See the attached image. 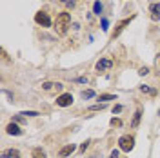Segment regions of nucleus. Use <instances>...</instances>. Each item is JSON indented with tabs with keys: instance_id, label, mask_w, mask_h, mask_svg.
Wrapping results in <instances>:
<instances>
[{
	"instance_id": "a878e982",
	"label": "nucleus",
	"mask_w": 160,
	"mask_h": 158,
	"mask_svg": "<svg viewBox=\"0 0 160 158\" xmlns=\"http://www.w3.org/2000/svg\"><path fill=\"white\" fill-rule=\"evenodd\" d=\"M120 111H122V106H117V107L113 109V113H120Z\"/></svg>"
},
{
	"instance_id": "a211bd4d",
	"label": "nucleus",
	"mask_w": 160,
	"mask_h": 158,
	"mask_svg": "<svg viewBox=\"0 0 160 158\" xmlns=\"http://www.w3.org/2000/svg\"><path fill=\"white\" fill-rule=\"evenodd\" d=\"M93 9H95V13H97V15H100L104 7H102V4H100V2H95V6H93Z\"/></svg>"
},
{
	"instance_id": "ddd939ff",
	"label": "nucleus",
	"mask_w": 160,
	"mask_h": 158,
	"mask_svg": "<svg viewBox=\"0 0 160 158\" xmlns=\"http://www.w3.org/2000/svg\"><path fill=\"white\" fill-rule=\"evenodd\" d=\"M140 91H142V93H148V95H151V96H155V95H157V91H155V89H151V87H148V86H140Z\"/></svg>"
},
{
	"instance_id": "5701e85b",
	"label": "nucleus",
	"mask_w": 160,
	"mask_h": 158,
	"mask_svg": "<svg viewBox=\"0 0 160 158\" xmlns=\"http://www.w3.org/2000/svg\"><path fill=\"white\" fill-rule=\"evenodd\" d=\"M138 73H140V75H148V73H149V69H148V67H140Z\"/></svg>"
},
{
	"instance_id": "cd10ccee",
	"label": "nucleus",
	"mask_w": 160,
	"mask_h": 158,
	"mask_svg": "<svg viewBox=\"0 0 160 158\" xmlns=\"http://www.w3.org/2000/svg\"><path fill=\"white\" fill-rule=\"evenodd\" d=\"M71 2H73V4H75V2H77V0H71Z\"/></svg>"
},
{
	"instance_id": "dca6fc26",
	"label": "nucleus",
	"mask_w": 160,
	"mask_h": 158,
	"mask_svg": "<svg viewBox=\"0 0 160 158\" xmlns=\"http://www.w3.org/2000/svg\"><path fill=\"white\" fill-rule=\"evenodd\" d=\"M93 96H95V91H91V89L82 91V98H93Z\"/></svg>"
},
{
	"instance_id": "6ab92c4d",
	"label": "nucleus",
	"mask_w": 160,
	"mask_h": 158,
	"mask_svg": "<svg viewBox=\"0 0 160 158\" xmlns=\"http://www.w3.org/2000/svg\"><path fill=\"white\" fill-rule=\"evenodd\" d=\"M100 100H104V102H108V100H117L115 95H100Z\"/></svg>"
},
{
	"instance_id": "6e6552de",
	"label": "nucleus",
	"mask_w": 160,
	"mask_h": 158,
	"mask_svg": "<svg viewBox=\"0 0 160 158\" xmlns=\"http://www.w3.org/2000/svg\"><path fill=\"white\" fill-rule=\"evenodd\" d=\"M0 158H20V151L18 149H6V151H2Z\"/></svg>"
},
{
	"instance_id": "39448f33",
	"label": "nucleus",
	"mask_w": 160,
	"mask_h": 158,
	"mask_svg": "<svg viewBox=\"0 0 160 158\" xmlns=\"http://www.w3.org/2000/svg\"><path fill=\"white\" fill-rule=\"evenodd\" d=\"M133 18H135V15H133V17H129V18H126V20H122V22H118V24H117V27H115V31H113V38H117L120 33L124 31V27H126V26H129V22Z\"/></svg>"
},
{
	"instance_id": "f257e3e1",
	"label": "nucleus",
	"mask_w": 160,
	"mask_h": 158,
	"mask_svg": "<svg viewBox=\"0 0 160 158\" xmlns=\"http://www.w3.org/2000/svg\"><path fill=\"white\" fill-rule=\"evenodd\" d=\"M69 26H71V15L69 13H60L58 17H57V20H55V29H57V33L58 35H66L68 29H69Z\"/></svg>"
},
{
	"instance_id": "aec40b11",
	"label": "nucleus",
	"mask_w": 160,
	"mask_h": 158,
	"mask_svg": "<svg viewBox=\"0 0 160 158\" xmlns=\"http://www.w3.org/2000/svg\"><path fill=\"white\" fill-rule=\"evenodd\" d=\"M20 115H26V116H38L37 111H24V113H20Z\"/></svg>"
},
{
	"instance_id": "f03ea898",
	"label": "nucleus",
	"mask_w": 160,
	"mask_h": 158,
	"mask_svg": "<svg viewBox=\"0 0 160 158\" xmlns=\"http://www.w3.org/2000/svg\"><path fill=\"white\" fill-rule=\"evenodd\" d=\"M118 144H120V149H122V151L129 153L131 149L135 147V138H133L131 135H124V136H120Z\"/></svg>"
},
{
	"instance_id": "4468645a",
	"label": "nucleus",
	"mask_w": 160,
	"mask_h": 158,
	"mask_svg": "<svg viewBox=\"0 0 160 158\" xmlns=\"http://www.w3.org/2000/svg\"><path fill=\"white\" fill-rule=\"evenodd\" d=\"M33 158H46V153L42 149H33Z\"/></svg>"
},
{
	"instance_id": "f3484780",
	"label": "nucleus",
	"mask_w": 160,
	"mask_h": 158,
	"mask_svg": "<svg viewBox=\"0 0 160 158\" xmlns=\"http://www.w3.org/2000/svg\"><path fill=\"white\" fill-rule=\"evenodd\" d=\"M104 107H106V104H95V106L89 107V111H102Z\"/></svg>"
},
{
	"instance_id": "4be33fe9",
	"label": "nucleus",
	"mask_w": 160,
	"mask_h": 158,
	"mask_svg": "<svg viewBox=\"0 0 160 158\" xmlns=\"http://www.w3.org/2000/svg\"><path fill=\"white\" fill-rule=\"evenodd\" d=\"M111 126H122V120H118V118H111Z\"/></svg>"
},
{
	"instance_id": "7ed1b4c3",
	"label": "nucleus",
	"mask_w": 160,
	"mask_h": 158,
	"mask_svg": "<svg viewBox=\"0 0 160 158\" xmlns=\"http://www.w3.org/2000/svg\"><path fill=\"white\" fill-rule=\"evenodd\" d=\"M35 22L40 24V26H44V27H49L51 26V18L48 13H44V11H38L37 15H35Z\"/></svg>"
},
{
	"instance_id": "f8f14e48",
	"label": "nucleus",
	"mask_w": 160,
	"mask_h": 158,
	"mask_svg": "<svg viewBox=\"0 0 160 158\" xmlns=\"http://www.w3.org/2000/svg\"><path fill=\"white\" fill-rule=\"evenodd\" d=\"M140 116H142V111H137V113H135V116H133V122H131V127H138Z\"/></svg>"
},
{
	"instance_id": "b1692460",
	"label": "nucleus",
	"mask_w": 160,
	"mask_h": 158,
	"mask_svg": "<svg viewBox=\"0 0 160 158\" xmlns=\"http://www.w3.org/2000/svg\"><path fill=\"white\" fill-rule=\"evenodd\" d=\"M109 158H118V151H117V149H115V151H111Z\"/></svg>"
},
{
	"instance_id": "20e7f679",
	"label": "nucleus",
	"mask_w": 160,
	"mask_h": 158,
	"mask_svg": "<svg viewBox=\"0 0 160 158\" xmlns=\"http://www.w3.org/2000/svg\"><path fill=\"white\" fill-rule=\"evenodd\" d=\"M73 104V96H71L69 93H64V95H60L58 98H57V106L58 107H68Z\"/></svg>"
},
{
	"instance_id": "2eb2a0df",
	"label": "nucleus",
	"mask_w": 160,
	"mask_h": 158,
	"mask_svg": "<svg viewBox=\"0 0 160 158\" xmlns=\"http://www.w3.org/2000/svg\"><path fill=\"white\" fill-rule=\"evenodd\" d=\"M155 73H157V77H160V55H157V58H155Z\"/></svg>"
},
{
	"instance_id": "bb28decb",
	"label": "nucleus",
	"mask_w": 160,
	"mask_h": 158,
	"mask_svg": "<svg viewBox=\"0 0 160 158\" xmlns=\"http://www.w3.org/2000/svg\"><path fill=\"white\" fill-rule=\"evenodd\" d=\"M91 158H98V155H93V156H91Z\"/></svg>"
},
{
	"instance_id": "393cba45",
	"label": "nucleus",
	"mask_w": 160,
	"mask_h": 158,
	"mask_svg": "<svg viewBox=\"0 0 160 158\" xmlns=\"http://www.w3.org/2000/svg\"><path fill=\"white\" fill-rule=\"evenodd\" d=\"M77 82H82V84H86V82H88V78H86V77H80V78H77Z\"/></svg>"
},
{
	"instance_id": "9b49d317",
	"label": "nucleus",
	"mask_w": 160,
	"mask_h": 158,
	"mask_svg": "<svg viewBox=\"0 0 160 158\" xmlns=\"http://www.w3.org/2000/svg\"><path fill=\"white\" fill-rule=\"evenodd\" d=\"M75 149H77V147H75L73 144H69V146H64V147L60 149V153H58V155H60L62 158H66V156H69V155L73 153V151H75Z\"/></svg>"
},
{
	"instance_id": "1a4fd4ad",
	"label": "nucleus",
	"mask_w": 160,
	"mask_h": 158,
	"mask_svg": "<svg viewBox=\"0 0 160 158\" xmlns=\"http://www.w3.org/2000/svg\"><path fill=\"white\" fill-rule=\"evenodd\" d=\"M111 66H113V62L108 58H102L98 60V64H97V71H106V69H109Z\"/></svg>"
},
{
	"instance_id": "423d86ee",
	"label": "nucleus",
	"mask_w": 160,
	"mask_h": 158,
	"mask_svg": "<svg viewBox=\"0 0 160 158\" xmlns=\"http://www.w3.org/2000/svg\"><path fill=\"white\" fill-rule=\"evenodd\" d=\"M6 131H8L9 135H13V136H20V135H22V129H20L18 126L15 124V122H11L9 126L6 127Z\"/></svg>"
},
{
	"instance_id": "9d476101",
	"label": "nucleus",
	"mask_w": 160,
	"mask_h": 158,
	"mask_svg": "<svg viewBox=\"0 0 160 158\" xmlns=\"http://www.w3.org/2000/svg\"><path fill=\"white\" fill-rule=\"evenodd\" d=\"M151 20H160V4H151Z\"/></svg>"
},
{
	"instance_id": "412c9836",
	"label": "nucleus",
	"mask_w": 160,
	"mask_h": 158,
	"mask_svg": "<svg viewBox=\"0 0 160 158\" xmlns=\"http://www.w3.org/2000/svg\"><path fill=\"white\" fill-rule=\"evenodd\" d=\"M88 147H89V140H86V142H84V144L80 146V153H84V151H86Z\"/></svg>"
},
{
	"instance_id": "0eeeda50",
	"label": "nucleus",
	"mask_w": 160,
	"mask_h": 158,
	"mask_svg": "<svg viewBox=\"0 0 160 158\" xmlns=\"http://www.w3.org/2000/svg\"><path fill=\"white\" fill-rule=\"evenodd\" d=\"M42 89H44V91H53V89L60 91V89H62V84H58V82H44V84H42Z\"/></svg>"
}]
</instances>
